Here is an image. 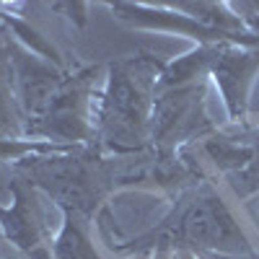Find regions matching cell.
<instances>
[{
    "label": "cell",
    "mask_w": 259,
    "mask_h": 259,
    "mask_svg": "<svg viewBox=\"0 0 259 259\" xmlns=\"http://www.w3.org/2000/svg\"><path fill=\"white\" fill-rule=\"evenodd\" d=\"M109 11L117 21L127 24L130 29L140 31H161V34H177L189 36L200 45H239L259 50V36L254 34H226L218 29H210L192 16L171 8L168 3H109Z\"/></svg>",
    "instance_id": "cell-7"
},
{
    "label": "cell",
    "mask_w": 259,
    "mask_h": 259,
    "mask_svg": "<svg viewBox=\"0 0 259 259\" xmlns=\"http://www.w3.org/2000/svg\"><path fill=\"white\" fill-rule=\"evenodd\" d=\"M3 45L11 52L18 101H21V109H24V114L29 119L45 106V101L57 91V85L65 80V75H68L70 70H62V68H57V65H52L50 60L34 55L24 45H18L8 31H6Z\"/></svg>",
    "instance_id": "cell-9"
},
{
    "label": "cell",
    "mask_w": 259,
    "mask_h": 259,
    "mask_svg": "<svg viewBox=\"0 0 259 259\" xmlns=\"http://www.w3.org/2000/svg\"><path fill=\"white\" fill-rule=\"evenodd\" d=\"M156 241L166 246H189L212 254H251V244L244 228L233 218L228 202L210 182H202L182 194L171 218L158 231L140 239L138 244Z\"/></svg>",
    "instance_id": "cell-3"
},
{
    "label": "cell",
    "mask_w": 259,
    "mask_h": 259,
    "mask_svg": "<svg viewBox=\"0 0 259 259\" xmlns=\"http://www.w3.org/2000/svg\"><path fill=\"white\" fill-rule=\"evenodd\" d=\"M215 124L207 114V78L174 89H158L153 119H150V148L171 153L200 143Z\"/></svg>",
    "instance_id": "cell-5"
},
{
    "label": "cell",
    "mask_w": 259,
    "mask_h": 259,
    "mask_svg": "<svg viewBox=\"0 0 259 259\" xmlns=\"http://www.w3.org/2000/svg\"><path fill=\"white\" fill-rule=\"evenodd\" d=\"M210 259H256L254 254H210Z\"/></svg>",
    "instance_id": "cell-15"
},
{
    "label": "cell",
    "mask_w": 259,
    "mask_h": 259,
    "mask_svg": "<svg viewBox=\"0 0 259 259\" xmlns=\"http://www.w3.org/2000/svg\"><path fill=\"white\" fill-rule=\"evenodd\" d=\"M189 148L200 158L205 174L212 168L239 197L259 192V124L246 119L233 130H215Z\"/></svg>",
    "instance_id": "cell-6"
},
{
    "label": "cell",
    "mask_w": 259,
    "mask_h": 259,
    "mask_svg": "<svg viewBox=\"0 0 259 259\" xmlns=\"http://www.w3.org/2000/svg\"><path fill=\"white\" fill-rule=\"evenodd\" d=\"M184 259H197V256H194V254H187V256H184Z\"/></svg>",
    "instance_id": "cell-17"
},
{
    "label": "cell",
    "mask_w": 259,
    "mask_h": 259,
    "mask_svg": "<svg viewBox=\"0 0 259 259\" xmlns=\"http://www.w3.org/2000/svg\"><path fill=\"white\" fill-rule=\"evenodd\" d=\"M166 60L150 52L114 60L96 104V150L114 158L150 148V119Z\"/></svg>",
    "instance_id": "cell-1"
},
{
    "label": "cell",
    "mask_w": 259,
    "mask_h": 259,
    "mask_svg": "<svg viewBox=\"0 0 259 259\" xmlns=\"http://www.w3.org/2000/svg\"><path fill=\"white\" fill-rule=\"evenodd\" d=\"M156 259H166V249H158V256Z\"/></svg>",
    "instance_id": "cell-16"
},
{
    "label": "cell",
    "mask_w": 259,
    "mask_h": 259,
    "mask_svg": "<svg viewBox=\"0 0 259 259\" xmlns=\"http://www.w3.org/2000/svg\"><path fill=\"white\" fill-rule=\"evenodd\" d=\"M16 171L39 192H47L65 212L91 215L117 182V158L78 145L65 153L29 156L16 163Z\"/></svg>",
    "instance_id": "cell-2"
},
{
    "label": "cell",
    "mask_w": 259,
    "mask_h": 259,
    "mask_svg": "<svg viewBox=\"0 0 259 259\" xmlns=\"http://www.w3.org/2000/svg\"><path fill=\"white\" fill-rule=\"evenodd\" d=\"M55 256L57 259H101L83 228V221L78 212H65V226L55 241Z\"/></svg>",
    "instance_id": "cell-12"
},
{
    "label": "cell",
    "mask_w": 259,
    "mask_h": 259,
    "mask_svg": "<svg viewBox=\"0 0 259 259\" xmlns=\"http://www.w3.org/2000/svg\"><path fill=\"white\" fill-rule=\"evenodd\" d=\"M24 138H26V114L18 101L11 52L6 45H0V140H24Z\"/></svg>",
    "instance_id": "cell-11"
},
{
    "label": "cell",
    "mask_w": 259,
    "mask_h": 259,
    "mask_svg": "<svg viewBox=\"0 0 259 259\" xmlns=\"http://www.w3.org/2000/svg\"><path fill=\"white\" fill-rule=\"evenodd\" d=\"M104 78L101 65L70 70L45 106L26 119V138L96 148V104Z\"/></svg>",
    "instance_id": "cell-4"
},
{
    "label": "cell",
    "mask_w": 259,
    "mask_h": 259,
    "mask_svg": "<svg viewBox=\"0 0 259 259\" xmlns=\"http://www.w3.org/2000/svg\"><path fill=\"white\" fill-rule=\"evenodd\" d=\"M256 73H259V50L239 45H215L207 78H212L218 85L228 119L233 124L246 122L249 94Z\"/></svg>",
    "instance_id": "cell-8"
},
{
    "label": "cell",
    "mask_w": 259,
    "mask_h": 259,
    "mask_svg": "<svg viewBox=\"0 0 259 259\" xmlns=\"http://www.w3.org/2000/svg\"><path fill=\"white\" fill-rule=\"evenodd\" d=\"M256 207H259V197H256Z\"/></svg>",
    "instance_id": "cell-18"
},
{
    "label": "cell",
    "mask_w": 259,
    "mask_h": 259,
    "mask_svg": "<svg viewBox=\"0 0 259 259\" xmlns=\"http://www.w3.org/2000/svg\"><path fill=\"white\" fill-rule=\"evenodd\" d=\"M11 189L13 205L8 210L0 207V226L6 228L8 239L16 246L39 254L41 241H45V212L39 205V189L31 187L26 179H16Z\"/></svg>",
    "instance_id": "cell-10"
},
{
    "label": "cell",
    "mask_w": 259,
    "mask_h": 259,
    "mask_svg": "<svg viewBox=\"0 0 259 259\" xmlns=\"http://www.w3.org/2000/svg\"><path fill=\"white\" fill-rule=\"evenodd\" d=\"M52 8L68 13V18L73 21L75 26H85V11H89V6H85V3H55Z\"/></svg>",
    "instance_id": "cell-14"
},
{
    "label": "cell",
    "mask_w": 259,
    "mask_h": 259,
    "mask_svg": "<svg viewBox=\"0 0 259 259\" xmlns=\"http://www.w3.org/2000/svg\"><path fill=\"white\" fill-rule=\"evenodd\" d=\"M233 13L241 18V24L249 34L259 36V3H231Z\"/></svg>",
    "instance_id": "cell-13"
}]
</instances>
